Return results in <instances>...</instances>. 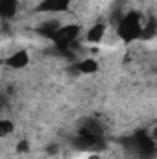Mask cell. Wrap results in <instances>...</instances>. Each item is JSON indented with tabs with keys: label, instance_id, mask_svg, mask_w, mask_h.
Listing matches in <instances>:
<instances>
[{
	"label": "cell",
	"instance_id": "3",
	"mask_svg": "<svg viewBox=\"0 0 157 159\" xmlns=\"http://www.w3.org/2000/svg\"><path fill=\"white\" fill-rule=\"evenodd\" d=\"M11 131H13V122L6 120V119H0V139H7Z\"/></svg>",
	"mask_w": 157,
	"mask_h": 159
},
{
	"label": "cell",
	"instance_id": "2",
	"mask_svg": "<svg viewBox=\"0 0 157 159\" xmlns=\"http://www.w3.org/2000/svg\"><path fill=\"white\" fill-rule=\"evenodd\" d=\"M105 32H107V24L105 22H96L92 24V28L87 32V43H92V44H100L104 37H105Z\"/></svg>",
	"mask_w": 157,
	"mask_h": 159
},
{
	"label": "cell",
	"instance_id": "1",
	"mask_svg": "<svg viewBox=\"0 0 157 159\" xmlns=\"http://www.w3.org/2000/svg\"><path fill=\"white\" fill-rule=\"evenodd\" d=\"M6 63H7L9 69H24V67L30 63V54H28V50H24V48L13 50V52L7 56Z\"/></svg>",
	"mask_w": 157,
	"mask_h": 159
}]
</instances>
